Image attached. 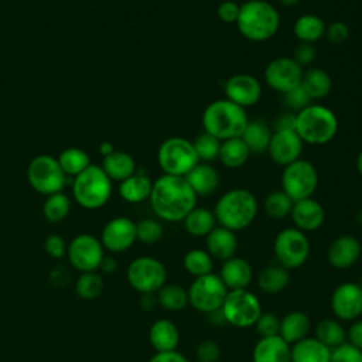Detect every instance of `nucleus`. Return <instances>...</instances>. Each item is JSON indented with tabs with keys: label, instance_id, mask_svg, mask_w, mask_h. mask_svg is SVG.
<instances>
[{
	"label": "nucleus",
	"instance_id": "41",
	"mask_svg": "<svg viewBox=\"0 0 362 362\" xmlns=\"http://www.w3.org/2000/svg\"><path fill=\"white\" fill-rule=\"evenodd\" d=\"M293 204L294 201L283 189H276L266 195L263 201V211L272 219H283L290 216Z\"/></svg>",
	"mask_w": 362,
	"mask_h": 362
},
{
	"label": "nucleus",
	"instance_id": "30",
	"mask_svg": "<svg viewBox=\"0 0 362 362\" xmlns=\"http://www.w3.org/2000/svg\"><path fill=\"white\" fill-rule=\"evenodd\" d=\"M272 127L263 119H253L247 122L240 139L247 146L250 154H262L266 153L270 137H272Z\"/></svg>",
	"mask_w": 362,
	"mask_h": 362
},
{
	"label": "nucleus",
	"instance_id": "25",
	"mask_svg": "<svg viewBox=\"0 0 362 362\" xmlns=\"http://www.w3.org/2000/svg\"><path fill=\"white\" fill-rule=\"evenodd\" d=\"M290 348L280 335L260 338L252 351V362H291Z\"/></svg>",
	"mask_w": 362,
	"mask_h": 362
},
{
	"label": "nucleus",
	"instance_id": "9",
	"mask_svg": "<svg viewBox=\"0 0 362 362\" xmlns=\"http://www.w3.org/2000/svg\"><path fill=\"white\" fill-rule=\"evenodd\" d=\"M225 322L235 328L253 327L262 314V304L256 294L247 288L229 290L221 307Z\"/></svg>",
	"mask_w": 362,
	"mask_h": 362
},
{
	"label": "nucleus",
	"instance_id": "18",
	"mask_svg": "<svg viewBox=\"0 0 362 362\" xmlns=\"http://www.w3.org/2000/svg\"><path fill=\"white\" fill-rule=\"evenodd\" d=\"M136 240V223L127 216H116L110 219L100 233V243L103 249L110 253L126 252Z\"/></svg>",
	"mask_w": 362,
	"mask_h": 362
},
{
	"label": "nucleus",
	"instance_id": "36",
	"mask_svg": "<svg viewBox=\"0 0 362 362\" xmlns=\"http://www.w3.org/2000/svg\"><path fill=\"white\" fill-rule=\"evenodd\" d=\"M290 273L280 264L267 266L257 276V286L266 294H279L287 288Z\"/></svg>",
	"mask_w": 362,
	"mask_h": 362
},
{
	"label": "nucleus",
	"instance_id": "62",
	"mask_svg": "<svg viewBox=\"0 0 362 362\" xmlns=\"http://www.w3.org/2000/svg\"><path fill=\"white\" fill-rule=\"evenodd\" d=\"M197 362H198V361H197Z\"/></svg>",
	"mask_w": 362,
	"mask_h": 362
},
{
	"label": "nucleus",
	"instance_id": "19",
	"mask_svg": "<svg viewBox=\"0 0 362 362\" xmlns=\"http://www.w3.org/2000/svg\"><path fill=\"white\" fill-rule=\"evenodd\" d=\"M225 98L235 105L246 109L256 105L263 93L260 81L250 74H235L229 76L223 85Z\"/></svg>",
	"mask_w": 362,
	"mask_h": 362
},
{
	"label": "nucleus",
	"instance_id": "55",
	"mask_svg": "<svg viewBox=\"0 0 362 362\" xmlns=\"http://www.w3.org/2000/svg\"><path fill=\"white\" fill-rule=\"evenodd\" d=\"M148 362H189L185 355L178 351H168V352H156Z\"/></svg>",
	"mask_w": 362,
	"mask_h": 362
},
{
	"label": "nucleus",
	"instance_id": "49",
	"mask_svg": "<svg viewBox=\"0 0 362 362\" xmlns=\"http://www.w3.org/2000/svg\"><path fill=\"white\" fill-rule=\"evenodd\" d=\"M329 362H362V351L348 342H344L331 351Z\"/></svg>",
	"mask_w": 362,
	"mask_h": 362
},
{
	"label": "nucleus",
	"instance_id": "22",
	"mask_svg": "<svg viewBox=\"0 0 362 362\" xmlns=\"http://www.w3.org/2000/svg\"><path fill=\"white\" fill-rule=\"evenodd\" d=\"M205 250L214 260L225 262L238 252L236 232L216 225L205 238Z\"/></svg>",
	"mask_w": 362,
	"mask_h": 362
},
{
	"label": "nucleus",
	"instance_id": "46",
	"mask_svg": "<svg viewBox=\"0 0 362 362\" xmlns=\"http://www.w3.org/2000/svg\"><path fill=\"white\" fill-rule=\"evenodd\" d=\"M255 328L257 331V334L260 335V338H266V337H274L279 335L280 331V318L270 311H266L259 315L257 321L255 322Z\"/></svg>",
	"mask_w": 362,
	"mask_h": 362
},
{
	"label": "nucleus",
	"instance_id": "6",
	"mask_svg": "<svg viewBox=\"0 0 362 362\" xmlns=\"http://www.w3.org/2000/svg\"><path fill=\"white\" fill-rule=\"evenodd\" d=\"M72 195L76 204L85 209L102 208L112 195V180L100 165L90 164L74 177Z\"/></svg>",
	"mask_w": 362,
	"mask_h": 362
},
{
	"label": "nucleus",
	"instance_id": "48",
	"mask_svg": "<svg viewBox=\"0 0 362 362\" xmlns=\"http://www.w3.org/2000/svg\"><path fill=\"white\" fill-rule=\"evenodd\" d=\"M198 362H218L221 358V346L214 339H202L195 349Z\"/></svg>",
	"mask_w": 362,
	"mask_h": 362
},
{
	"label": "nucleus",
	"instance_id": "54",
	"mask_svg": "<svg viewBox=\"0 0 362 362\" xmlns=\"http://www.w3.org/2000/svg\"><path fill=\"white\" fill-rule=\"evenodd\" d=\"M346 342L362 351V320H355L346 329Z\"/></svg>",
	"mask_w": 362,
	"mask_h": 362
},
{
	"label": "nucleus",
	"instance_id": "44",
	"mask_svg": "<svg viewBox=\"0 0 362 362\" xmlns=\"http://www.w3.org/2000/svg\"><path fill=\"white\" fill-rule=\"evenodd\" d=\"M192 143L201 163H209L218 158L222 141L216 137L202 132L195 137V140H192Z\"/></svg>",
	"mask_w": 362,
	"mask_h": 362
},
{
	"label": "nucleus",
	"instance_id": "52",
	"mask_svg": "<svg viewBox=\"0 0 362 362\" xmlns=\"http://www.w3.org/2000/svg\"><path fill=\"white\" fill-rule=\"evenodd\" d=\"M239 10H240V4H238L233 0H225L218 6L216 16L225 24H236V20L239 17Z\"/></svg>",
	"mask_w": 362,
	"mask_h": 362
},
{
	"label": "nucleus",
	"instance_id": "33",
	"mask_svg": "<svg viewBox=\"0 0 362 362\" xmlns=\"http://www.w3.org/2000/svg\"><path fill=\"white\" fill-rule=\"evenodd\" d=\"M327 24L321 17L317 14H303L300 16L294 24H293V33L294 37L298 40V42L305 44H315L325 35Z\"/></svg>",
	"mask_w": 362,
	"mask_h": 362
},
{
	"label": "nucleus",
	"instance_id": "47",
	"mask_svg": "<svg viewBox=\"0 0 362 362\" xmlns=\"http://www.w3.org/2000/svg\"><path fill=\"white\" fill-rule=\"evenodd\" d=\"M283 103L293 113H297L301 109L307 107L310 103H313V100L310 99V96L305 93V90L301 86H297V88H294L290 92L283 95Z\"/></svg>",
	"mask_w": 362,
	"mask_h": 362
},
{
	"label": "nucleus",
	"instance_id": "42",
	"mask_svg": "<svg viewBox=\"0 0 362 362\" xmlns=\"http://www.w3.org/2000/svg\"><path fill=\"white\" fill-rule=\"evenodd\" d=\"M71 209V201L64 192L51 194L45 198L42 204V215L51 223H58L64 221Z\"/></svg>",
	"mask_w": 362,
	"mask_h": 362
},
{
	"label": "nucleus",
	"instance_id": "57",
	"mask_svg": "<svg viewBox=\"0 0 362 362\" xmlns=\"http://www.w3.org/2000/svg\"><path fill=\"white\" fill-rule=\"evenodd\" d=\"M117 269H119L117 260H116L115 257H112V256H105V257L102 259V262H100L98 270H100V272L105 273V274H112V273H115Z\"/></svg>",
	"mask_w": 362,
	"mask_h": 362
},
{
	"label": "nucleus",
	"instance_id": "58",
	"mask_svg": "<svg viewBox=\"0 0 362 362\" xmlns=\"http://www.w3.org/2000/svg\"><path fill=\"white\" fill-rule=\"evenodd\" d=\"M115 151V147H113V144L110 143V141H103L100 146H99V153H100V156H107V154H110V153H113Z\"/></svg>",
	"mask_w": 362,
	"mask_h": 362
},
{
	"label": "nucleus",
	"instance_id": "14",
	"mask_svg": "<svg viewBox=\"0 0 362 362\" xmlns=\"http://www.w3.org/2000/svg\"><path fill=\"white\" fill-rule=\"evenodd\" d=\"M304 68H301L291 57H277L269 61L263 71L264 83L277 93H287L300 86Z\"/></svg>",
	"mask_w": 362,
	"mask_h": 362
},
{
	"label": "nucleus",
	"instance_id": "7",
	"mask_svg": "<svg viewBox=\"0 0 362 362\" xmlns=\"http://www.w3.org/2000/svg\"><path fill=\"white\" fill-rule=\"evenodd\" d=\"M157 163L163 174L185 177L199 163V158L192 140L174 136L160 144Z\"/></svg>",
	"mask_w": 362,
	"mask_h": 362
},
{
	"label": "nucleus",
	"instance_id": "39",
	"mask_svg": "<svg viewBox=\"0 0 362 362\" xmlns=\"http://www.w3.org/2000/svg\"><path fill=\"white\" fill-rule=\"evenodd\" d=\"M57 160L62 171L65 173V175H72V177L81 174L83 170H86L92 164L88 153L78 147H69L62 150Z\"/></svg>",
	"mask_w": 362,
	"mask_h": 362
},
{
	"label": "nucleus",
	"instance_id": "10",
	"mask_svg": "<svg viewBox=\"0 0 362 362\" xmlns=\"http://www.w3.org/2000/svg\"><path fill=\"white\" fill-rule=\"evenodd\" d=\"M310 250L307 235L294 226L281 229L273 242L274 257L287 270L301 267L308 260Z\"/></svg>",
	"mask_w": 362,
	"mask_h": 362
},
{
	"label": "nucleus",
	"instance_id": "60",
	"mask_svg": "<svg viewBox=\"0 0 362 362\" xmlns=\"http://www.w3.org/2000/svg\"><path fill=\"white\" fill-rule=\"evenodd\" d=\"M355 167L358 170V173L362 175V150L358 153L356 156V160H355Z\"/></svg>",
	"mask_w": 362,
	"mask_h": 362
},
{
	"label": "nucleus",
	"instance_id": "43",
	"mask_svg": "<svg viewBox=\"0 0 362 362\" xmlns=\"http://www.w3.org/2000/svg\"><path fill=\"white\" fill-rule=\"evenodd\" d=\"M75 291L83 300H95L103 291V277L98 272L81 273L75 281Z\"/></svg>",
	"mask_w": 362,
	"mask_h": 362
},
{
	"label": "nucleus",
	"instance_id": "24",
	"mask_svg": "<svg viewBox=\"0 0 362 362\" xmlns=\"http://www.w3.org/2000/svg\"><path fill=\"white\" fill-rule=\"evenodd\" d=\"M181 335L177 324L167 318L154 321L148 329V341L156 352L177 351Z\"/></svg>",
	"mask_w": 362,
	"mask_h": 362
},
{
	"label": "nucleus",
	"instance_id": "17",
	"mask_svg": "<svg viewBox=\"0 0 362 362\" xmlns=\"http://www.w3.org/2000/svg\"><path fill=\"white\" fill-rule=\"evenodd\" d=\"M304 143L294 129H274L266 153L270 160L281 167L301 158Z\"/></svg>",
	"mask_w": 362,
	"mask_h": 362
},
{
	"label": "nucleus",
	"instance_id": "13",
	"mask_svg": "<svg viewBox=\"0 0 362 362\" xmlns=\"http://www.w3.org/2000/svg\"><path fill=\"white\" fill-rule=\"evenodd\" d=\"M281 189L296 202L314 195L318 187V171L315 165L304 158H298L283 167Z\"/></svg>",
	"mask_w": 362,
	"mask_h": 362
},
{
	"label": "nucleus",
	"instance_id": "2",
	"mask_svg": "<svg viewBox=\"0 0 362 362\" xmlns=\"http://www.w3.org/2000/svg\"><path fill=\"white\" fill-rule=\"evenodd\" d=\"M236 28L252 42L269 41L280 28V13L267 0H247L240 4Z\"/></svg>",
	"mask_w": 362,
	"mask_h": 362
},
{
	"label": "nucleus",
	"instance_id": "3",
	"mask_svg": "<svg viewBox=\"0 0 362 362\" xmlns=\"http://www.w3.org/2000/svg\"><path fill=\"white\" fill-rule=\"evenodd\" d=\"M259 212V202L253 192L245 188H232L223 192L215 206L214 215L216 223L233 232L250 226Z\"/></svg>",
	"mask_w": 362,
	"mask_h": 362
},
{
	"label": "nucleus",
	"instance_id": "59",
	"mask_svg": "<svg viewBox=\"0 0 362 362\" xmlns=\"http://www.w3.org/2000/svg\"><path fill=\"white\" fill-rule=\"evenodd\" d=\"M283 7H294V6H297L298 3H300V0H277Z\"/></svg>",
	"mask_w": 362,
	"mask_h": 362
},
{
	"label": "nucleus",
	"instance_id": "28",
	"mask_svg": "<svg viewBox=\"0 0 362 362\" xmlns=\"http://www.w3.org/2000/svg\"><path fill=\"white\" fill-rule=\"evenodd\" d=\"M311 320L308 314L300 310L287 313L280 318V331L279 335L288 344L293 345L300 339L310 335Z\"/></svg>",
	"mask_w": 362,
	"mask_h": 362
},
{
	"label": "nucleus",
	"instance_id": "45",
	"mask_svg": "<svg viewBox=\"0 0 362 362\" xmlns=\"http://www.w3.org/2000/svg\"><path fill=\"white\" fill-rule=\"evenodd\" d=\"M164 228L160 221L153 218H144L136 223V238L144 245H154L161 240Z\"/></svg>",
	"mask_w": 362,
	"mask_h": 362
},
{
	"label": "nucleus",
	"instance_id": "16",
	"mask_svg": "<svg viewBox=\"0 0 362 362\" xmlns=\"http://www.w3.org/2000/svg\"><path fill=\"white\" fill-rule=\"evenodd\" d=\"M331 311L341 322H352L362 315V287L355 281L338 284L329 300Z\"/></svg>",
	"mask_w": 362,
	"mask_h": 362
},
{
	"label": "nucleus",
	"instance_id": "12",
	"mask_svg": "<svg viewBox=\"0 0 362 362\" xmlns=\"http://www.w3.org/2000/svg\"><path fill=\"white\" fill-rule=\"evenodd\" d=\"M187 291L188 305L202 314H211L221 310L229 290L218 274L209 273L195 277Z\"/></svg>",
	"mask_w": 362,
	"mask_h": 362
},
{
	"label": "nucleus",
	"instance_id": "23",
	"mask_svg": "<svg viewBox=\"0 0 362 362\" xmlns=\"http://www.w3.org/2000/svg\"><path fill=\"white\" fill-rule=\"evenodd\" d=\"M218 276L228 290H242L250 286L253 280V269L246 259L233 256L222 262Z\"/></svg>",
	"mask_w": 362,
	"mask_h": 362
},
{
	"label": "nucleus",
	"instance_id": "35",
	"mask_svg": "<svg viewBox=\"0 0 362 362\" xmlns=\"http://www.w3.org/2000/svg\"><path fill=\"white\" fill-rule=\"evenodd\" d=\"M182 223L188 235L194 238H206V235L216 226V219L214 211L204 206H195L184 218Z\"/></svg>",
	"mask_w": 362,
	"mask_h": 362
},
{
	"label": "nucleus",
	"instance_id": "8",
	"mask_svg": "<svg viewBox=\"0 0 362 362\" xmlns=\"http://www.w3.org/2000/svg\"><path fill=\"white\" fill-rule=\"evenodd\" d=\"M126 277L130 287L140 294H156L167 283V269L153 256H140L129 263Z\"/></svg>",
	"mask_w": 362,
	"mask_h": 362
},
{
	"label": "nucleus",
	"instance_id": "31",
	"mask_svg": "<svg viewBox=\"0 0 362 362\" xmlns=\"http://www.w3.org/2000/svg\"><path fill=\"white\" fill-rule=\"evenodd\" d=\"M100 167L112 181L119 182L129 178L137 171L134 158L129 153L120 150H115L113 153L105 156Z\"/></svg>",
	"mask_w": 362,
	"mask_h": 362
},
{
	"label": "nucleus",
	"instance_id": "11",
	"mask_svg": "<svg viewBox=\"0 0 362 362\" xmlns=\"http://www.w3.org/2000/svg\"><path fill=\"white\" fill-rule=\"evenodd\" d=\"M27 180L31 188L42 195L62 192L66 175L62 171L58 160L48 154L34 157L27 168Z\"/></svg>",
	"mask_w": 362,
	"mask_h": 362
},
{
	"label": "nucleus",
	"instance_id": "21",
	"mask_svg": "<svg viewBox=\"0 0 362 362\" xmlns=\"http://www.w3.org/2000/svg\"><path fill=\"white\" fill-rule=\"evenodd\" d=\"M294 228L301 232H315L325 222V209L324 206L313 197L296 201L290 212Z\"/></svg>",
	"mask_w": 362,
	"mask_h": 362
},
{
	"label": "nucleus",
	"instance_id": "27",
	"mask_svg": "<svg viewBox=\"0 0 362 362\" xmlns=\"http://www.w3.org/2000/svg\"><path fill=\"white\" fill-rule=\"evenodd\" d=\"M331 351L315 337H305L290 348L291 362H329Z\"/></svg>",
	"mask_w": 362,
	"mask_h": 362
},
{
	"label": "nucleus",
	"instance_id": "15",
	"mask_svg": "<svg viewBox=\"0 0 362 362\" xmlns=\"http://www.w3.org/2000/svg\"><path fill=\"white\" fill-rule=\"evenodd\" d=\"M66 255L69 263L78 272H96L105 257V249L96 236L81 233L69 242Z\"/></svg>",
	"mask_w": 362,
	"mask_h": 362
},
{
	"label": "nucleus",
	"instance_id": "50",
	"mask_svg": "<svg viewBox=\"0 0 362 362\" xmlns=\"http://www.w3.org/2000/svg\"><path fill=\"white\" fill-rule=\"evenodd\" d=\"M301 68L310 66L315 58H317V49L314 44H305V42H298L294 48L293 57H291Z\"/></svg>",
	"mask_w": 362,
	"mask_h": 362
},
{
	"label": "nucleus",
	"instance_id": "5",
	"mask_svg": "<svg viewBox=\"0 0 362 362\" xmlns=\"http://www.w3.org/2000/svg\"><path fill=\"white\" fill-rule=\"evenodd\" d=\"M294 130L304 144L324 146L337 136L338 119L328 106L310 103L296 113Z\"/></svg>",
	"mask_w": 362,
	"mask_h": 362
},
{
	"label": "nucleus",
	"instance_id": "32",
	"mask_svg": "<svg viewBox=\"0 0 362 362\" xmlns=\"http://www.w3.org/2000/svg\"><path fill=\"white\" fill-rule=\"evenodd\" d=\"M300 86L311 100H321L329 95L332 89V79L325 69L311 66L304 71Z\"/></svg>",
	"mask_w": 362,
	"mask_h": 362
},
{
	"label": "nucleus",
	"instance_id": "29",
	"mask_svg": "<svg viewBox=\"0 0 362 362\" xmlns=\"http://www.w3.org/2000/svg\"><path fill=\"white\" fill-rule=\"evenodd\" d=\"M151 188V178L146 173L137 170L133 175L119 184V195L129 204H140L150 198Z\"/></svg>",
	"mask_w": 362,
	"mask_h": 362
},
{
	"label": "nucleus",
	"instance_id": "20",
	"mask_svg": "<svg viewBox=\"0 0 362 362\" xmlns=\"http://www.w3.org/2000/svg\"><path fill=\"white\" fill-rule=\"evenodd\" d=\"M362 255V245L354 235L337 236L327 249L328 263L338 270H345L358 263Z\"/></svg>",
	"mask_w": 362,
	"mask_h": 362
},
{
	"label": "nucleus",
	"instance_id": "34",
	"mask_svg": "<svg viewBox=\"0 0 362 362\" xmlns=\"http://www.w3.org/2000/svg\"><path fill=\"white\" fill-rule=\"evenodd\" d=\"M250 157V151L240 137L223 140L221 143L218 160L226 168L236 170L243 167Z\"/></svg>",
	"mask_w": 362,
	"mask_h": 362
},
{
	"label": "nucleus",
	"instance_id": "51",
	"mask_svg": "<svg viewBox=\"0 0 362 362\" xmlns=\"http://www.w3.org/2000/svg\"><path fill=\"white\" fill-rule=\"evenodd\" d=\"M324 37L331 44H344L349 38V27L344 21H332L327 25Z\"/></svg>",
	"mask_w": 362,
	"mask_h": 362
},
{
	"label": "nucleus",
	"instance_id": "4",
	"mask_svg": "<svg viewBox=\"0 0 362 362\" xmlns=\"http://www.w3.org/2000/svg\"><path fill=\"white\" fill-rule=\"evenodd\" d=\"M247 122L249 116L246 109L235 105L226 98L216 99L206 105L201 117L204 132L221 141L240 137Z\"/></svg>",
	"mask_w": 362,
	"mask_h": 362
},
{
	"label": "nucleus",
	"instance_id": "26",
	"mask_svg": "<svg viewBox=\"0 0 362 362\" xmlns=\"http://www.w3.org/2000/svg\"><path fill=\"white\" fill-rule=\"evenodd\" d=\"M187 182L197 197L212 195L219 187V174L209 163H198L187 175Z\"/></svg>",
	"mask_w": 362,
	"mask_h": 362
},
{
	"label": "nucleus",
	"instance_id": "37",
	"mask_svg": "<svg viewBox=\"0 0 362 362\" xmlns=\"http://www.w3.org/2000/svg\"><path fill=\"white\" fill-rule=\"evenodd\" d=\"M314 337L329 349H334L346 342V329L337 318H325L315 325Z\"/></svg>",
	"mask_w": 362,
	"mask_h": 362
},
{
	"label": "nucleus",
	"instance_id": "38",
	"mask_svg": "<svg viewBox=\"0 0 362 362\" xmlns=\"http://www.w3.org/2000/svg\"><path fill=\"white\" fill-rule=\"evenodd\" d=\"M157 304L167 311H181L188 305V291L175 283H165L156 293Z\"/></svg>",
	"mask_w": 362,
	"mask_h": 362
},
{
	"label": "nucleus",
	"instance_id": "40",
	"mask_svg": "<svg viewBox=\"0 0 362 362\" xmlns=\"http://www.w3.org/2000/svg\"><path fill=\"white\" fill-rule=\"evenodd\" d=\"M184 270L195 277H201L212 273L214 259L205 249H191L184 255L182 259Z\"/></svg>",
	"mask_w": 362,
	"mask_h": 362
},
{
	"label": "nucleus",
	"instance_id": "61",
	"mask_svg": "<svg viewBox=\"0 0 362 362\" xmlns=\"http://www.w3.org/2000/svg\"><path fill=\"white\" fill-rule=\"evenodd\" d=\"M356 222H358V223L362 226V209H361V211L356 214Z\"/></svg>",
	"mask_w": 362,
	"mask_h": 362
},
{
	"label": "nucleus",
	"instance_id": "1",
	"mask_svg": "<svg viewBox=\"0 0 362 362\" xmlns=\"http://www.w3.org/2000/svg\"><path fill=\"white\" fill-rule=\"evenodd\" d=\"M197 199L185 177L167 174L153 181L148 198L154 215L165 222H182L197 206Z\"/></svg>",
	"mask_w": 362,
	"mask_h": 362
},
{
	"label": "nucleus",
	"instance_id": "53",
	"mask_svg": "<svg viewBox=\"0 0 362 362\" xmlns=\"http://www.w3.org/2000/svg\"><path fill=\"white\" fill-rule=\"evenodd\" d=\"M44 249L48 253V256H51L52 259H61L66 255L68 246H66V242L62 239V236L52 233L45 238Z\"/></svg>",
	"mask_w": 362,
	"mask_h": 362
},
{
	"label": "nucleus",
	"instance_id": "56",
	"mask_svg": "<svg viewBox=\"0 0 362 362\" xmlns=\"http://www.w3.org/2000/svg\"><path fill=\"white\" fill-rule=\"evenodd\" d=\"M296 126V113H281L276 123H274V129H294Z\"/></svg>",
	"mask_w": 362,
	"mask_h": 362
}]
</instances>
